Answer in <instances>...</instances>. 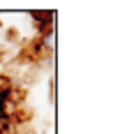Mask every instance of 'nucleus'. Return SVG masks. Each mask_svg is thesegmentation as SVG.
Segmentation results:
<instances>
[{
	"mask_svg": "<svg viewBox=\"0 0 134 134\" xmlns=\"http://www.w3.org/2000/svg\"><path fill=\"white\" fill-rule=\"evenodd\" d=\"M30 16H32V21L37 23V32H40V35H44L46 30H51L55 14H53V12H32Z\"/></svg>",
	"mask_w": 134,
	"mask_h": 134,
	"instance_id": "obj_1",
	"label": "nucleus"
},
{
	"mask_svg": "<svg viewBox=\"0 0 134 134\" xmlns=\"http://www.w3.org/2000/svg\"><path fill=\"white\" fill-rule=\"evenodd\" d=\"M40 42H42V46H44L51 55L55 53V32H53V28H51V30H46L44 35H40Z\"/></svg>",
	"mask_w": 134,
	"mask_h": 134,
	"instance_id": "obj_2",
	"label": "nucleus"
},
{
	"mask_svg": "<svg viewBox=\"0 0 134 134\" xmlns=\"http://www.w3.org/2000/svg\"><path fill=\"white\" fill-rule=\"evenodd\" d=\"M30 51H35V53H32L35 58H49V55H51L46 49H44V46H42V42H40V40H35L32 44H30Z\"/></svg>",
	"mask_w": 134,
	"mask_h": 134,
	"instance_id": "obj_3",
	"label": "nucleus"
}]
</instances>
